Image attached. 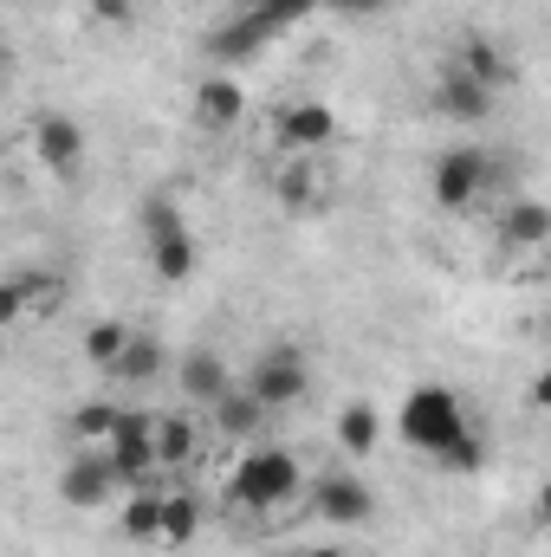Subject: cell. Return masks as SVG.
<instances>
[{"instance_id": "obj_1", "label": "cell", "mask_w": 551, "mask_h": 557, "mask_svg": "<svg viewBox=\"0 0 551 557\" xmlns=\"http://www.w3.org/2000/svg\"><path fill=\"white\" fill-rule=\"evenodd\" d=\"M305 493V467L285 454V447H247L228 473V499L247 506V512H279Z\"/></svg>"}, {"instance_id": "obj_2", "label": "cell", "mask_w": 551, "mask_h": 557, "mask_svg": "<svg viewBox=\"0 0 551 557\" xmlns=\"http://www.w3.org/2000/svg\"><path fill=\"white\" fill-rule=\"evenodd\" d=\"M474 421H467V403L454 396V389H441V383H421V389H409L403 396V409H396V434H403V447H415V454H448L461 434H467Z\"/></svg>"}, {"instance_id": "obj_3", "label": "cell", "mask_w": 551, "mask_h": 557, "mask_svg": "<svg viewBox=\"0 0 551 557\" xmlns=\"http://www.w3.org/2000/svg\"><path fill=\"white\" fill-rule=\"evenodd\" d=\"M267 416L273 409H292L305 389H311V363H305V350H292V344H273V350H260L254 357V370H247V383H241Z\"/></svg>"}, {"instance_id": "obj_4", "label": "cell", "mask_w": 551, "mask_h": 557, "mask_svg": "<svg viewBox=\"0 0 551 557\" xmlns=\"http://www.w3.org/2000/svg\"><path fill=\"white\" fill-rule=\"evenodd\" d=\"M493 182H500V162H493L487 149H448V156H434V175H428V188H434V201H441L448 214L474 208Z\"/></svg>"}, {"instance_id": "obj_5", "label": "cell", "mask_w": 551, "mask_h": 557, "mask_svg": "<svg viewBox=\"0 0 551 557\" xmlns=\"http://www.w3.org/2000/svg\"><path fill=\"white\" fill-rule=\"evenodd\" d=\"M149 428H156V416H143V409H118V421H111V434H105V460H111L118 486H149V473H156Z\"/></svg>"}, {"instance_id": "obj_6", "label": "cell", "mask_w": 551, "mask_h": 557, "mask_svg": "<svg viewBox=\"0 0 551 557\" xmlns=\"http://www.w3.org/2000/svg\"><path fill=\"white\" fill-rule=\"evenodd\" d=\"M311 519L331 525V532H357V525L377 519V493H370L357 473H325V480L311 486Z\"/></svg>"}, {"instance_id": "obj_7", "label": "cell", "mask_w": 551, "mask_h": 557, "mask_svg": "<svg viewBox=\"0 0 551 557\" xmlns=\"http://www.w3.org/2000/svg\"><path fill=\"white\" fill-rule=\"evenodd\" d=\"M33 162L59 182H72L85 169V124H72L65 111H39L33 117Z\"/></svg>"}, {"instance_id": "obj_8", "label": "cell", "mask_w": 551, "mask_h": 557, "mask_svg": "<svg viewBox=\"0 0 551 557\" xmlns=\"http://www.w3.org/2000/svg\"><path fill=\"white\" fill-rule=\"evenodd\" d=\"M241 117H247V91H241V78L215 72V78H201V85H195L188 124H195L201 137H228V131H241Z\"/></svg>"}, {"instance_id": "obj_9", "label": "cell", "mask_w": 551, "mask_h": 557, "mask_svg": "<svg viewBox=\"0 0 551 557\" xmlns=\"http://www.w3.org/2000/svg\"><path fill=\"white\" fill-rule=\"evenodd\" d=\"M273 137H279V149H292V156H311V149H325V143L338 137V111L318 104V98H298V104L279 111Z\"/></svg>"}, {"instance_id": "obj_10", "label": "cell", "mask_w": 551, "mask_h": 557, "mask_svg": "<svg viewBox=\"0 0 551 557\" xmlns=\"http://www.w3.org/2000/svg\"><path fill=\"white\" fill-rule=\"evenodd\" d=\"M111 493H118V473H111V460H105L98 447H85V454L65 460V473H59V499H65V506L91 512V506H105Z\"/></svg>"}, {"instance_id": "obj_11", "label": "cell", "mask_w": 551, "mask_h": 557, "mask_svg": "<svg viewBox=\"0 0 551 557\" xmlns=\"http://www.w3.org/2000/svg\"><path fill=\"white\" fill-rule=\"evenodd\" d=\"M273 33L254 20V13H234V20H221V26H208V39H201V52H208V65L215 72H234V65H247L260 46H267Z\"/></svg>"}, {"instance_id": "obj_12", "label": "cell", "mask_w": 551, "mask_h": 557, "mask_svg": "<svg viewBox=\"0 0 551 557\" xmlns=\"http://www.w3.org/2000/svg\"><path fill=\"white\" fill-rule=\"evenodd\" d=\"M493 98H500V91H487V85H474V78H461V72H448V65H441L434 111H441L448 124H487V117H493Z\"/></svg>"}, {"instance_id": "obj_13", "label": "cell", "mask_w": 551, "mask_h": 557, "mask_svg": "<svg viewBox=\"0 0 551 557\" xmlns=\"http://www.w3.org/2000/svg\"><path fill=\"white\" fill-rule=\"evenodd\" d=\"M149 447H156V467L182 473V467H195V454H201V428H195L188 416H156Z\"/></svg>"}, {"instance_id": "obj_14", "label": "cell", "mask_w": 551, "mask_h": 557, "mask_svg": "<svg viewBox=\"0 0 551 557\" xmlns=\"http://www.w3.org/2000/svg\"><path fill=\"white\" fill-rule=\"evenodd\" d=\"M279 201L292 208V214H318L325 201H331V175L318 169V162H285V175H279Z\"/></svg>"}, {"instance_id": "obj_15", "label": "cell", "mask_w": 551, "mask_h": 557, "mask_svg": "<svg viewBox=\"0 0 551 557\" xmlns=\"http://www.w3.org/2000/svg\"><path fill=\"white\" fill-rule=\"evenodd\" d=\"M169 370V350H162V337L156 331H131L124 337V350H118V363H111V376L118 383H156Z\"/></svg>"}, {"instance_id": "obj_16", "label": "cell", "mask_w": 551, "mask_h": 557, "mask_svg": "<svg viewBox=\"0 0 551 557\" xmlns=\"http://www.w3.org/2000/svg\"><path fill=\"white\" fill-rule=\"evenodd\" d=\"M182 389H188V403H221V396L234 389L228 357H215V350H188V357H182Z\"/></svg>"}, {"instance_id": "obj_17", "label": "cell", "mask_w": 551, "mask_h": 557, "mask_svg": "<svg viewBox=\"0 0 551 557\" xmlns=\"http://www.w3.org/2000/svg\"><path fill=\"white\" fill-rule=\"evenodd\" d=\"M500 240H506V247L539 253V247L551 240V208H546V201H532V195H526V201H513V208L500 214Z\"/></svg>"}, {"instance_id": "obj_18", "label": "cell", "mask_w": 551, "mask_h": 557, "mask_svg": "<svg viewBox=\"0 0 551 557\" xmlns=\"http://www.w3.org/2000/svg\"><path fill=\"white\" fill-rule=\"evenodd\" d=\"M448 72H461V78H474V85H487V91L506 85V59H500L493 39H461L454 59H448Z\"/></svg>"}, {"instance_id": "obj_19", "label": "cell", "mask_w": 551, "mask_h": 557, "mask_svg": "<svg viewBox=\"0 0 551 557\" xmlns=\"http://www.w3.org/2000/svg\"><path fill=\"white\" fill-rule=\"evenodd\" d=\"M208 409H215V428H221L228 441H254V434L267 428V409H260V403H254V396H247L241 383H234V389H228L221 403H208Z\"/></svg>"}, {"instance_id": "obj_20", "label": "cell", "mask_w": 551, "mask_h": 557, "mask_svg": "<svg viewBox=\"0 0 551 557\" xmlns=\"http://www.w3.org/2000/svg\"><path fill=\"white\" fill-rule=\"evenodd\" d=\"M7 278H13V292H20L26 318H52V311L65 305V278L52 273V267H33V273H7Z\"/></svg>"}, {"instance_id": "obj_21", "label": "cell", "mask_w": 551, "mask_h": 557, "mask_svg": "<svg viewBox=\"0 0 551 557\" xmlns=\"http://www.w3.org/2000/svg\"><path fill=\"white\" fill-rule=\"evenodd\" d=\"M377 441H383V416L370 403H344L338 409V447L344 454H377Z\"/></svg>"}, {"instance_id": "obj_22", "label": "cell", "mask_w": 551, "mask_h": 557, "mask_svg": "<svg viewBox=\"0 0 551 557\" xmlns=\"http://www.w3.org/2000/svg\"><path fill=\"white\" fill-rule=\"evenodd\" d=\"M149 267H156V278H169V285L195 278V267H201L195 234H169V240H156V247H149Z\"/></svg>"}, {"instance_id": "obj_23", "label": "cell", "mask_w": 551, "mask_h": 557, "mask_svg": "<svg viewBox=\"0 0 551 557\" xmlns=\"http://www.w3.org/2000/svg\"><path fill=\"white\" fill-rule=\"evenodd\" d=\"M201 532V506L195 493H162V525H156V545H188Z\"/></svg>"}, {"instance_id": "obj_24", "label": "cell", "mask_w": 551, "mask_h": 557, "mask_svg": "<svg viewBox=\"0 0 551 557\" xmlns=\"http://www.w3.org/2000/svg\"><path fill=\"white\" fill-rule=\"evenodd\" d=\"M137 227H143V247H156V240H169V234H188V214H182L169 195H149L137 208Z\"/></svg>"}, {"instance_id": "obj_25", "label": "cell", "mask_w": 551, "mask_h": 557, "mask_svg": "<svg viewBox=\"0 0 551 557\" xmlns=\"http://www.w3.org/2000/svg\"><path fill=\"white\" fill-rule=\"evenodd\" d=\"M156 525H162V493L137 486V493H131V506H124V539H137V545H156Z\"/></svg>"}, {"instance_id": "obj_26", "label": "cell", "mask_w": 551, "mask_h": 557, "mask_svg": "<svg viewBox=\"0 0 551 557\" xmlns=\"http://www.w3.org/2000/svg\"><path fill=\"white\" fill-rule=\"evenodd\" d=\"M124 337H131V324H124V318H98V324H85V357H91L98 370H111V363H118V350H124Z\"/></svg>"}, {"instance_id": "obj_27", "label": "cell", "mask_w": 551, "mask_h": 557, "mask_svg": "<svg viewBox=\"0 0 551 557\" xmlns=\"http://www.w3.org/2000/svg\"><path fill=\"white\" fill-rule=\"evenodd\" d=\"M480 460H487V447H480V434H474V428H467L448 454H434V467H441V473H480Z\"/></svg>"}, {"instance_id": "obj_28", "label": "cell", "mask_w": 551, "mask_h": 557, "mask_svg": "<svg viewBox=\"0 0 551 557\" xmlns=\"http://www.w3.org/2000/svg\"><path fill=\"white\" fill-rule=\"evenodd\" d=\"M305 13H318V0H260V7H254V20H260L267 33L292 26V20H305Z\"/></svg>"}, {"instance_id": "obj_29", "label": "cell", "mask_w": 551, "mask_h": 557, "mask_svg": "<svg viewBox=\"0 0 551 557\" xmlns=\"http://www.w3.org/2000/svg\"><path fill=\"white\" fill-rule=\"evenodd\" d=\"M111 421H118L111 403H85V409H72V434H78V441H105V434H111Z\"/></svg>"}, {"instance_id": "obj_30", "label": "cell", "mask_w": 551, "mask_h": 557, "mask_svg": "<svg viewBox=\"0 0 551 557\" xmlns=\"http://www.w3.org/2000/svg\"><path fill=\"white\" fill-rule=\"evenodd\" d=\"M85 13H91L98 26H131V20H137V0H85Z\"/></svg>"}, {"instance_id": "obj_31", "label": "cell", "mask_w": 551, "mask_h": 557, "mask_svg": "<svg viewBox=\"0 0 551 557\" xmlns=\"http://www.w3.org/2000/svg\"><path fill=\"white\" fill-rule=\"evenodd\" d=\"M318 7H331V13H344V20H377V13L396 7V0H318Z\"/></svg>"}, {"instance_id": "obj_32", "label": "cell", "mask_w": 551, "mask_h": 557, "mask_svg": "<svg viewBox=\"0 0 551 557\" xmlns=\"http://www.w3.org/2000/svg\"><path fill=\"white\" fill-rule=\"evenodd\" d=\"M26 318V305H20V292H13V278H0V331H13Z\"/></svg>"}, {"instance_id": "obj_33", "label": "cell", "mask_w": 551, "mask_h": 557, "mask_svg": "<svg viewBox=\"0 0 551 557\" xmlns=\"http://www.w3.org/2000/svg\"><path fill=\"white\" fill-rule=\"evenodd\" d=\"M298 557H344V545H311V552H298Z\"/></svg>"}, {"instance_id": "obj_34", "label": "cell", "mask_w": 551, "mask_h": 557, "mask_svg": "<svg viewBox=\"0 0 551 557\" xmlns=\"http://www.w3.org/2000/svg\"><path fill=\"white\" fill-rule=\"evenodd\" d=\"M0 78H7V46H0Z\"/></svg>"}]
</instances>
